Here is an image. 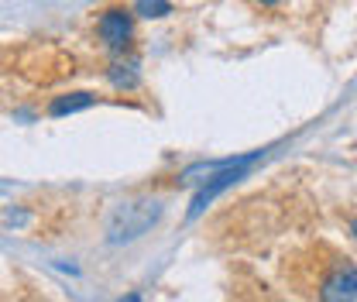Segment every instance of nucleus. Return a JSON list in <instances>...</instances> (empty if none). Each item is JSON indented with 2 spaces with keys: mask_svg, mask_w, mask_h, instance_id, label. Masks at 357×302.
<instances>
[{
  "mask_svg": "<svg viewBox=\"0 0 357 302\" xmlns=\"http://www.w3.org/2000/svg\"><path fill=\"white\" fill-rule=\"evenodd\" d=\"M93 35L107 55H128L137 42V14L128 3H107L96 14Z\"/></svg>",
  "mask_w": 357,
  "mask_h": 302,
  "instance_id": "nucleus-1",
  "label": "nucleus"
},
{
  "mask_svg": "<svg viewBox=\"0 0 357 302\" xmlns=\"http://www.w3.org/2000/svg\"><path fill=\"white\" fill-rule=\"evenodd\" d=\"M312 289L316 302H357V261L347 255H330V261L319 264Z\"/></svg>",
  "mask_w": 357,
  "mask_h": 302,
  "instance_id": "nucleus-2",
  "label": "nucleus"
},
{
  "mask_svg": "<svg viewBox=\"0 0 357 302\" xmlns=\"http://www.w3.org/2000/svg\"><path fill=\"white\" fill-rule=\"evenodd\" d=\"M165 213L162 199H131V203H121L110 223H107V234H110V244H128L134 237H141L144 230H151Z\"/></svg>",
  "mask_w": 357,
  "mask_h": 302,
  "instance_id": "nucleus-3",
  "label": "nucleus"
},
{
  "mask_svg": "<svg viewBox=\"0 0 357 302\" xmlns=\"http://www.w3.org/2000/svg\"><path fill=\"white\" fill-rule=\"evenodd\" d=\"M103 80L110 83V89H117V93H134V89H141L144 83V76H141V59L137 55H110V62H107V69H103Z\"/></svg>",
  "mask_w": 357,
  "mask_h": 302,
  "instance_id": "nucleus-4",
  "label": "nucleus"
},
{
  "mask_svg": "<svg viewBox=\"0 0 357 302\" xmlns=\"http://www.w3.org/2000/svg\"><path fill=\"white\" fill-rule=\"evenodd\" d=\"M96 103H100V93H93V89H69V93H55V96L48 100L45 114H48L52 121H59V117L89 110V107H96Z\"/></svg>",
  "mask_w": 357,
  "mask_h": 302,
  "instance_id": "nucleus-5",
  "label": "nucleus"
},
{
  "mask_svg": "<svg viewBox=\"0 0 357 302\" xmlns=\"http://www.w3.org/2000/svg\"><path fill=\"white\" fill-rule=\"evenodd\" d=\"M131 10L137 14V21H165L169 14H176L172 0H134Z\"/></svg>",
  "mask_w": 357,
  "mask_h": 302,
  "instance_id": "nucleus-6",
  "label": "nucleus"
},
{
  "mask_svg": "<svg viewBox=\"0 0 357 302\" xmlns=\"http://www.w3.org/2000/svg\"><path fill=\"white\" fill-rule=\"evenodd\" d=\"M344 227H347V237L357 244V213H347L344 216Z\"/></svg>",
  "mask_w": 357,
  "mask_h": 302,
  "instance_id": "nucleus-7",
  "label": "nucleus"
},
{
  "mask_svg": "<svg viewBox=\"0 0 357 302\" xmlns=\"http://www.w3.org/2000/svg\"><path fill=\"white\" fill-rule=\"evenodd\" d=\"M251 3H255L258 10H275V7H278L282 0H251Z\"/></svg>",
  "mask_w": 357,
  "mask_h": 302,
  "instance_id": "nucleus-8",
  "label": "nucleus"
},
{
  "mask_svg": "<svg viewBox=\"0 0 357 302\" xmlns=\"http://www.w3.org/2000/svg\"><path fill=\"white\" fill-rule=\"evenodd\" d=\"M124 302H141V299H137V296H128V299H124Z\"/></svg>",
  "mask_w": 357,
  "mask_h": 302,
  "instance_id": "nucleus-9",
  "label": "nucleus"
},
{
  "mask_svg": "<svg viewBox=\"0 0 357 302\" xmlns=\"http://www.w3.org/2000/svg\"><path fill=\"white\" fill-rule=\"evenodd\" d=\"M271 302H285V299H271Z\"/></svg>",
  "mask_w": 357,
  "mask_h": 302,
  "instance_id": "nucleus-10",
  "label": "nucleus"
}]
</instances>
